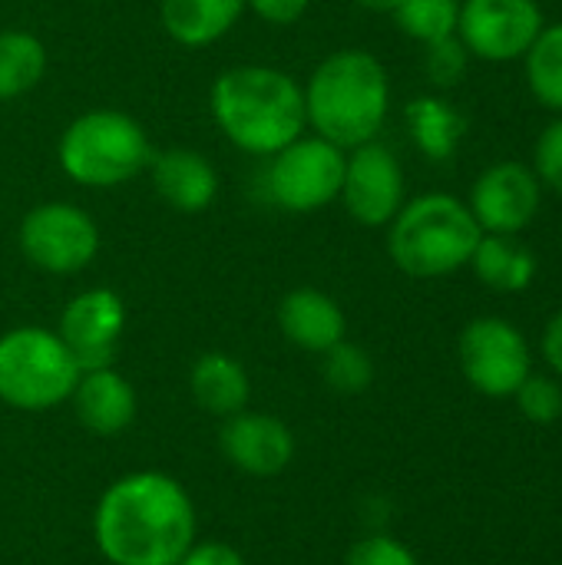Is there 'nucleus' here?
<instances>
[{"instance_id":"obj_31","label":"nucleus","mask_w":562,"mask_h":565,"mask_svg":"<svg viewBox=\"0 0 562 565\" xmlns=\"http://www.w3.org/2000/svg\"><path fill=\"white\" fill-rule=\"evenodd\" d=\"M245 7H252L262 20L275 26H288L301 20V13L308 10V0H245Z\"/></svg>"},{"instance_id":"obj_12","label":"nucleus","mask_w":562,"mask_h":565,"mask_svg":"<svg viewBox=\"0 0 562 565\" xmlns=\"http://www.w3.org/2000/svg\"><path fill=\"white\" fill-rule=\"evenodd\" d=\"M341 199L354 222L368 228L391 225V218L404 205V172L394 152L374 139L358 146L344 162Z\"/></svg>"},{"instance_id":"obj_9","label":"nucleus","mask_w":562,"mask_h":565,"mask_svg":"<svg viewBox=\"0 0 562 565\" xmlns=\"http://www.w3.org/2000/svg\"><path fill=\"white\" fill-rule=\"evenodd\" d=\"M344 162V149L335 142L321 136H298L291 146L275 152L268 169V192L285 212H315L341 195Z\"/></svg>"},{"instance_id":"obj_5","label":"nucleus","mask_w":562,"mask_h":565,"mask_svg":"<svg viewBox=\"0 0 562 565\" xmlns=\"http://www.w3.org/2000/svg\"><path fill=\"white\" fill-rule=\"evenodd\" d=\"M56 156L73 182L113 189L139 175L149 166L152 149L132 116L116 109H93L66 126Z\"/></svg>"},{"instance_id":"obj_13","label":"nucleus","mask_w":562,"mask_h":565,"mask_svg":"<svg viewBox=\"0 0 562 565\" xmlns=\"http://www.w3.org/2000/svg\"><path fill=\"white\" fill-rule=\"evenodd\" d=\"M123 328H126L123 298L109 288H89L63 308L56 334L70 348L79 371H99V367H113Z\"/></svg>"},{"instance_id":"obj_15","label":"nucleus","mask_w":562,"mask_h":565,"mask_svg":"<svg viewBox=\"0 0 562 565\" xmlns=\"http://www.w3.org/2000/svg\"><path fill=\"white\" fill-rule=\"evenodd\" d=\"M152 172V189L156 195L172 205L176 212L199 215L215 202L219 192V175L212 162L202 152L192 149H166L149 159Z\"/></svg>"},{"instance_id":"obj_26","label":"nucleus","mask_w":562,"mask_h":565,"mask_svg":"<svg viewBox=\"0 0 562 565\" xmlns=\"http://www.w3.org/2000/svg\"><path fill=\"white\" fill-rule=\"evenodd\" d=\"M520 414L530 424L550 427L562 417V384L556 374H530L513 394Z\"/></svg>"},{"instance_id":"obj_4","label":"nucleus","mask_w":562,"mask_h":565,"mask_svg":"<svg viewBox=\"0 0 562 565\" xmlns=\"http://www.w3.org/2000/svg\"><path fill=\"white\" fill-rule=\"evenodd\" d=\"M480 238L484 232L460 199L431 192L391 218L388 255L411 278H444L470 265Z\"/></svg>"},{"instance_id":"obj_16","label":"nucleus","mask_w":562,"mask_h":565,"mask_svg":"<svg viewBox=\"0 0 562 565\" xmlns=\"http://www.w3.org/2000/svg\"><path fill=\"white\" fill-rule=\"evenodd\" d=\"M70 401H73L76 420L96 437H116L136 420V391L113 367L83 371Z\"/></svg>"},{"instance_id":"obj_6","label":"nucleus","mask_w":562,"mask_h":565,"mask_svg":"<svg viewBox=\"0 0 562 565\" xmlns=\"http://www.w3.org/2000/svg\"><path fill=\"white\" fill-rule=\"evenodd\" d=\"M79 364L50 328H13L0 338V401L17 411H50L70 401Z\"/></svg>"},{"instance_id":"obj_30","label":"nucleus","mask_w":562,"mask_h":565,"mask_svg":"<svg viewBox=\"0 0 562 565\" xmlns=\"http://www.w3.org/2000/svg\"><path fill=\"white\" fill-rule=\"evenodd\" d=\"M176 565H245V556L219 540H205V543H192L189 553Z\"/></svg>"},{"instance_id":"obj_11","label":"nucleus","mask_w":562,"mask_h":565,"mask_svg":"<svg viewBox=\"0 0 562 565\" xmlns=\"http://www.w3.org/2000/svg\"><path fill=\"white\" fill-rule=\"evenodd\" d=\"M543 202V185L537 172L523 162H497L480 172L470 192V212L484 235H517L523 232Z\"/></svg>"},{"instance_id":"obj_22","label":"nucleus","mask_w":562,"mask_h":565,"mask_svg":"<svg viewBox=\"0 0 562 565\" xmlns=\"http://www.w3.org/2000/svg\"><path fill=\"white\" fill-rule=\"evenodd\" d=\"M46 73V50L26 30L0 33V99L30 93Z\"/></svg>"},{"instance_id":"obj_23","label":"nucleus","mask_w":562,"mask_h":565,"mask_svg":"<svg viewBox=\"0 0 562 565\" xmlns=\"http://www.w3.org/2000/svg\"><path fill=\"white\" fill-rule=\"evenodd\" d=\"M523 60L527 83L537 103L562 116V23L543 26Z\"/></svg>"},{"instance_id":"obj_28","label":"nucleus","mask_w":562,"mask_h":565,"mask_svg":"<svg viewBox=\"0 0 562 565\" xmlns=\"http://www.w3.org/2000/svg\"><path fill=\"white\" fill-rule=\"evenodd\" d=\"M344 565H421L417 556L394 536L388 533H374V536H364L361 543L351 546Z\"/></svg>"},{"instance_id":"obj_1","label":"nucleus","mask_w":562,"mask_h":565,"mask_svg":"<svg viewBox=\"0 0 562 565\" xmlns=\"http://www.w3.org/2000/svg\"><path fill=\"white\" fill-rule=\"evenodd\" d=\"M93 540L113 565H176L195 543L192 497L166 473H126L99 497Z\"/></svg>"},{"instance_id":"obj_14","label":"nucleus","mask_w":562,"mask_h":565,"mask_svg":"<svg viewBox=\"0 0 562 565\" xmlns=\"http://www.w3.org/2000/svg\"><path fill=\"white\" fill-rule=\"evenodd\" d=\"M219 444L225 460L248 477H278L295 460V434L272 414L242 411L225 417Z\"/></svg>"},{"instance_id":"obj_17","label":"nucleus","mask_w":562,"mask_h":565,"mask_svg":"<svg viewBox=\"0 0 562 565\" xmlns=\"http://www.w3.org/2000/svg\"><path fill=\"white\" fill-rule=\"evenodd\" d=\"M278 328L295 348L325 354L328 348L344 341L348 321L331 295L318 288H295L278 305Z\"/></svg>"},{"instance_id":"obj_27","label":"nucleus","mask_w":562,"mask_h":565,"mask_svg":"<svg viewBox=\"0 0 562 565\" xmlns=\"http://www.w3.org/2000/svg\"><path fill=\"white\" fill-rule=\"evenodd\" d=\"M467 63H470V53H467V46L460 43L457 33L427 43L424 66H427V76H431L434 86H444V89L447 86H457L464 79V73H467Z\"/></svg>"},{"instance_id":"obj_24","label":"nucleus","mask_w":562,"mask_h":565,"mask_svg":"<svg viewBox=\"0 0 562 565\" xmlns=\"http://www.w3.org/2000/svg\"><path fill=\"white\" fill-rule=\"evenodd\" d=\"M457 17H460V0H401V7L394 10L397 26L421 43L454 36Z\"/></svg>"},{"instance_id":"obj_2","label":"nucleus","mask_w":562,"mask_h":565,"mask_svg":"<svg viewBox=\"0 0 562 565\" xmlns=\"http://www.w3.org/2000/svg\"><path fill=\"white\" fill-rule=\"evenodd\" d=\"M212 116L232 146L275 156L305 129V89L272 66L225 70L212 86Z\"/></svg>"},{"instance_id":"obj_18","label":"nucleus","mask_w":562,"mask_h":565,"mask_svg":"<svg viewBox=\"0 0 562 565\" xmlns=\"http://www.w3.org/2000/svg\"><path fill=\"white\" fill-rule=\"evenodd\" d=\"M189 391L195 404L212 417H235L248 407L252 384L242 361L222 351L202 354L189 371Z\"/></svg>"},{"instance_id":"obj_7","label":"nucleus","mask_w":562,"mask_h":565,"mask_svg":"<svg viewBox=\"0 0 562 565\" xmlns=\"http://www.w3.org/2000/svg\"><path fill=\"white\" fill-rule=\"evenodd\" d=\"M457 358L467 384L484 397H513L533 374V354L517 324L507 318H477L460 331Z\"/></svg>"},{"instance_id":"obj_29","label":"nucleus","mask_w":562,"mask_h":565,"mask_svg":"<svg viewBox=\"0 0 562 565\" xmlns=\"http://www.w3.org/2000/svg\"><path fill=\"white\" fill-rule=\"evenodd\" d=\"M533 172L540 185L562 192V116L540 132L533 146Z\"/></svg>"},{"instance_id":"obj_20","label":"nucleus","mask_w":562,"mask_h":565,"mask_svg":"<svg viewBox=\"0 0 562 565\" xmlns=\"http://www.w3.org/2000/svg\"><path fill=\"white\" fill-rule=\"evenodd\" d=\"M470 268L490 291L517 295L527 291L537 278V258L530 248L513 245L510 235H484L470 255Z\"/></svg>"},{"instance_id":"obj_21","label":"nucleus","mask_w":562,"mask_h":565,"mask_svg":"<svg viewBox=\"0 0 562 565\" xmlns=\"http://www.w3.org/2000/svg\"><path fill=\"white\" fill-rule=\"evenodd\" d=\"M407 129L414 136V146L434 159V162H444L457 152L460 139H464V116L441 96H417L411 106H407Z\"/></svg>"},{"instance_id":"obj_25","label":"nucleus","mask_w":562,"mask_h":565,"mask_svg":"<svg viewBox=\"0 0 562 565\" xmlns=\"http://www.w3.org/2000/svg\"><path fill=\"white\" fill-rule=\"evenodd\" d=\"M321 374L335 394L354 397L374 384V361L364 348H358L351 341H338L335 348H328L321 354Z\"/></svg>"},{"instance_id":"obj_19","label":"nucleus","mask_w":562,"mask_h":565,"mask_svg":"<svg viewBox=\"0 0 562 565\" xmlns=\"http://www.w3.org/2000/svg\"><path fill=\"white\" fill-rule=\"evenodd\" d=\"M245 0H162L166 33L182 46H209L222 40L242 17Z\"/></svg>"},{"instance_id":"obj_32","label":"nucleus","mask_w":562,"mask_h":565,"mask_svg":"<svg viewBox=\"0 0 562 565\" xmlns=\"http://www.w3.org/2000/svg\"><path fill=\"white\" fill-rule=\"evenodd\" d=\"M540 354L547 361V367L562 377V308L547 321L543 328V338H540Z\"/></svg>"},{"instance_id":"obj_8","label":"nucleus","mask_w":562,"mask_h":565,"mask_svg":"<svg viewBox=\"0 0 562 565\" xmlns=\"http://www.w3.org/2000/svg\"><path fill=\"white\" fill-rule=\"evenodd\" d=\"M17 238L23 258L46 275H76L99 252L96 222L70 202H46L30 209Z\"/></svg>"},{"instance_id":"obj_3","label":"nucleus","mask_w":562,"mask_h":565,"mask_svg":"<svg viewBox=\"0 0 562 565\" xmlns=\"http://www.w3.org/2000/svg\"><path fill=\"white\" fill-rule=\"evenodd\" d=\"M388 103L391 86L381 60L368 50H338L308 79L305 119L338 149H358L381 132Z\"/></svg>"},{"instance_id":"obj_33","label":"nucleus","mask_w":562,"mask_h":565,"mask_svg":"<svg viewBox=\"0 0 562 565\" xmlns=\"http://www.w3.org/2000/svg\"><path fill=\"white\" fill-rule=\"evenodd\" d=\"M364 10H374V13H394L401 7V0H358Z\"/></svg>"},{"instance_id":"obj_10","label":"nucleus","mask_w":562,"mask_h":565,"mask_svg":"<svg viewBox=\"0 0 562 565\" xmlns=\"http://www.w3.org/2000/svg\"><path fill=\"white\" fill-rule=\"evenodd\" d=\"M543 30L537 0H464L457 36L470 56L487 63H513L527 56Z\"/></svg>"}]
</instances>
